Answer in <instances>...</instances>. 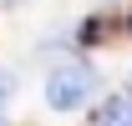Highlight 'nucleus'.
<instances>
[{"label": "nucleus", "mask_w": 132, "mask_h": 126, "mask_svg": "<svg viewBox=\"0 0 132 126\" xmlns=\"http://www.w3.org/2000/svg\"><path fill=\"white\" fill-rule=\"evenodd\" d=\"M0 126H10V121H5V116H0Z\"/></svg>", "instance_id": "obj_4"}, {"label": "nucleus", "mask_w": 132, "mask_h": 126, "mask_svg": "<svg viewBox=\"0 0 132 126\" xmlns=\"http://www.w3.org/2000/svg\"><path fill=\"white\" fill-rule=\"evenodd\" d=\"M92 96V71H81V66H56L46 76V106L51 111H76Z\"/></svg>", "instance_id": "obj_1"}, {"label": "nucleus", "mask_w": 132, "mask_h": 126, "mask_svg": "<svg viewBox=\"0 0 132 126\" xmlns=\"http://www.w3.org/2000/svg\"><path fill=\"white\" fill-rule=\"evenodd\" d=\"M97 126H132V91H117L97 106Z\"/></svg>", "instance_id": "obj_2"}, {"label": "nucleus", "mask_w": 132, "mask_h": 126, "mask_svg": "<svg viewBox=\"0 0 132 126\" xmlns=\"http://www.w3.org/2000/svg\"><path fill=\"white\" fill-rule=\"evenodd\" d=\"M10 96H15V76H10V71H0V106H5Z\"/></svg>", "instance_id": "obj_3"}, {"label": "nucleus", "mask_w": 132, "mask_h": 126, "mask_svg": "<svg viewBox=\"0 0 132 126\" xmlns=\"http://www.w3.org/2000/svg\"><path fill=\"white\" fill-rule=\"evenodd\" d=\"M127 25H132V20H127Z\"/></svg>", "instance_id": "obj_5"}]
</instances>
